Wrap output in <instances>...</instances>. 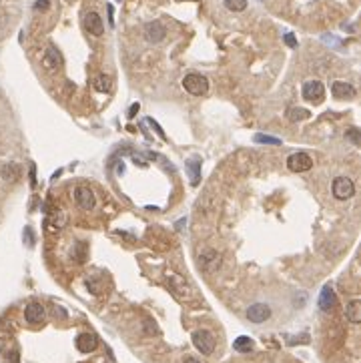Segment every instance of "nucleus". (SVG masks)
Listing matches in <instances>:
<instances>
[{"instance_id":"11","label":"nucleus","mask_w":361,"mask_h":363,"mask_svg":"<svg viewBox=\"0 0 361 363\" xmlns=\"http://www.w3.org/2000/svg\"><path fill=\"white\" fill-rule=\"evenodd\" d=\"M74 343H76V349L81 353H93L99 347V339H97L95 333H81Z\"/></svg>"},{"instance_id":"5","label":"nucleus","mask_w":361,"mask_h":363,"mask_svg":"<svg viewBox=\"0 0 361 363\" xmlns=\"http://www.w3.org/2000/svg\"><path fill=\"white\" fill-rule=\"evenodd\" d=\"M74 201H76V205L83 209V211L95 209V203H97L93 189H89L87 185H78V187L74 189Z\"/></svg>"},{"instance_id":"32","label":"nucleus","mask_w":361,"mask_h":363,"mask_svg":"<svg viewBox=\"0 0 361 363\" xmlns=\"http://www.w3.org/2000/svg\"><path fill=\"white\" fill-rule=\"evenodd\" d=\"M183 363H201V361H197L195 357H185V361Z\"/></svg>"},{"instance_id":"30","label":"nucleus","mask_w":361,"mask_h":363,"mask_svg":"<svg viewBox=\"0 0 361 363\" xmlns=\"http://www.w3.org/2000/svg\"><path fill=\"white\" fill-rule=\"evenodd\" d=\"M36 8H38V10H47V8H49V0H38V2H36Z\"/></svg>"},{"instance_id":"14","label":"nucleus","mask_w":361,"mask_h":363,"mask_svg":"<svg viewBox=\"0 0 361 363\" xmlns=\"http://www.w3.org/2000/svg\"><path fill=\"white\" fill-rule=\"evenodd\" d=\"M45 307L41 303H28L26 309H24V319L30 323V325H41L45 321Z\"/></svg>"},{"instance_id":"9","label":"nucleus","mask_w":361,"mask_h":363,"mask_svg":"<svg viewBox=\"0 0 361 363\" xmlns=\"http://www.w3.org/2000/svg\"><path fill=\"white\" fill-rule=\"evenodd\" d=\"M165 36H167V28H165V24H163V22L153 20V22H149V24L145 26V38H147L149 43L158 45V43H163V41H165Z\"/></svg>"},{"instance_id":"13","label":"nucleus","mask_w":361,"mask_h":363,"mask_svg":"<svg viewBox=\"0 0 361 363\" xmlns=\"http://www.w3.org/2000/svg\"><path fill=\"white\" fill-rule=\"evenodd\" d=\"M43 66H45L47 70H51V72L58 70V68L62 66V56H60V52H58L56 47H52L51 45V47L47 49L45 56H43Z\"/></svg>"},{"instance_id":"27","label":"nucleus","mask_w":361,"mask_h":363,"mask_svg":"<svg viewBox=\"0 0 361 363\" xmlns=\"http://www.w3.org/2000/svg\"><path fill=\"white\" fill-rule=\"evenodd\" d=\"M285 43H287L291 49H295V47H297V41H295V36H293L291 32H287V34H285Z\"/></svg>"},{"instance_id":"17","label":"nucleus","mask_w":361,"mask_h":363,"mask_svg":"<svg viewBox=\"0 0 361 363\" xmlns=\"http://www.w3.org/2000/svg\"><path fill=\"white\" fill-rule=\"evenodd\" d=\"M187 173L191 177V185L197 187L201 183V158H197V156L189 158L187 160Z\"/></svg>"},{"instance_id":"20","label":"nucleus","mask_w":361,"mask_h":363,"mask_svg":"<svg viewBox=\"0 0 361 363\" xmlns=\"http://www.w3.org/2000/svg\"><path fill=\"white\" fill-rule=\"evenodd\" d=\"M233 347H235V351H239V353H249V351L253 349V339L247 337V335H241V337H237V339L233 341Z\"/></svg>"},{"instance_id":"7","label":"nucleus","mask_w":361,"mask_h":363,"mask_svg":"<svg viewBox=\"0 0 361 363\" xmlns=\"http://www.w3.org/2000/svg\"><path fill=\"white\" fill-rule=\"evenodd\" d=\"M199 267L207 271V273H213L221 267V255L215 251V249H205L201 255H199Z\"/></svg>"},{"instance_id":"33","label":"nucleus","mask_w":361,"mask_h":363,"mask_svg":"<svg viewBox=\"0 0 361 363\" xmlns=\"http://www.w3.org/2000/svg\"><path fill=\"white\" fill-rule=\"evenodd\" d=\"M185 223H187V221H185V219H181V221H179V223H177V229H181V227H183V225H185Z\"/></svg>"},{"instance_id":"18","label":"nucleus","mask_w":361,"mask_h":363,"mask_svg":"<svg viewBox=\"0 0 361 363\" xmlns=\"http://www.w3.org/2000/svg\"><path fill=\"white\" fill-rule=\"evenodd\" d=\"M0 177H2L4 181H8V183H14V181H18V179H20V167H18V165H14V163H8V165H4V167H2Z\"/></svg>"},{"instance_id":"21","label":"nucleus","mask_w":361,"mask_h":363,"mask_svg":"<svg viewBox=\"0 0 361 363\" xmlns=\"http://www.w3.org/2000/svg\"><path fill=\"white\" fill-rule=\"evenodd\" d=\"M93 87H95V91H99V93H108L110 87H112V80H110V76H106V74H97V76L93 78Z\"/></svg>"},{"instance_id":"4","label":"nucleus","mask_w":361,"mask_h":363,"mask_svg":"<svg viewBox=\"0 0 361 363\" xmlns=\"http://www.w3.org/2000/svg\"><path fill=\"white\" fill-rule=\"evenodd\" d=\"M301 95H303L305 101H309L313 104H319L323 103V99H325V87H323L321 80H307L303 85Z\"/></svg>"},{"instance_id":"10","label":"nucleus","mask_w":361,"mask_h":363,"mask_svg":"<svg viewBox=\"0 0 361 363\" xmlns=\"http://www.w3.org/2000/svg\"><path fill=\"white\" fill-rule=\"evenodd\" d=\"M85 28L93 34V36H101L104 32V22L103 18L99 16V12H95V10H89L87 14H85Z\"/></svg>"},{"instance_id":"31","label":"nucleus","mask_w":361,"mask_h":363,"mask_svg":"<svg viewBox=\"0 0 361 363\" xmlns=\"http://www.w3.org/2000/svg\"><path fill=\"white\" fill-rule=\"evenodd\" d=\"M137 110H139V103H137V104H133V106H131V110H129V116H133V114H135Z\"/></svg>"},{"instance_id":"8","label":"nucleus","mask_w":361,"mask_h":363,"mask_svg":"<svg viewBox=\"0 0 361 363\" xmlns=\"http://www.w3.org/2000/svg\"><path fill=\"white\" fill-rule=\"evenodd\" d=\"M331 95L335 97V99H339V101H351V99H355V87L353 85H349V83H343V80H335L333 85H331Z\"/></svg>"},{"instance_id":"16","label":"nucleus","mask_w":361,"mask_h":363,"mask_svg":"<svg viewBox=\"0 0 361 363\" xmlns=\"http://www.w3.org/2000/svg\"><path fill=\"white\" fill-rule=\"evenodd\" d=\"M335 293H333V289H331V285H325L323 289H321V295H319V307H321V311H331L333 307H335Z\"/></svg>"},{"instance_id":"24","label":"nucleus","mask_w":361,"mask_h":363,"mask_svg":"<svg viewBox=\"0 0 361 363\" xmlns=\"http://www.w3.org/2000/svg\"><path fill=\"white\" fill-rule=\"evenodd\" d=\"M255 143L259 145H281V139H277V137H267V135H255Z\"/></svg>"},{"instance_id":"28","label":"nucleus","mask_w":361,"mask_h":363,"mask_svg":"<svg viewBox=\"0 0 361 363\" xmlns=\"http://www.w3.org/2000/svg\"><path fill=\"white\" fill-rule=\"evenodd\" d=\"M24 237H26L28 245H32V243H34V237H32V229H30V227H26V229H24Z\"/></svg>"},{"instance_id":"15","label":"nucleus","mask_w":361,"mask_h":363,"mask_svg":"<svg viewBox=\"0 0 361 363\" xmlns=\"http://www.w3.org/2000/svg\"><path fill=\"white\" fill-rule=\"evenodd\" d=\"M167 283H169V287H171V291L177 295V297H185V295H189L191 291H189V287H187V283L179 277V275H167Z\"/></svg>"},{"instance_id":"3","label":"nucleus","mask_w":361,"mask_h":363,"mask_svg":"<svg viewBox=\"0 0 361 363\" xmlns=\"http://www.w3.org/2000/svg\"><path fill=\"white\" fill-rule=\"evenodd\" d=\"M193 345L203 353V355H211L213 351H215V337H213V333L211 331H207V329H197L195 333H193Z\"/></svg>"},{"instance_id":"1","label":"nucleus","mask_w":361,"mask_h":363,"mask_svg":"<svg viewBox=\"0 0 361 363\" xmlns=\"http://www.w3.org/2000/svg\"><path fill=\"white\" fill-rule=\"evenodd\" d=\"M183 87H185V91H187L189 95H193V97H203V95H207V91H209V80H207V76H203V74L191 72V74H187V76L183 78Z\"/></svg>"},{"instance_id":"2","label":"nucleus","mask_w":361,"mask_h":363,"mask_svg":"<svg viewBox=\"0 0 361 363\" xmlns=\"http://www.w3.org/2000/svg\"><path fill=\"white\" fill-rule=\"evenodd\" d=\"M331 193L337 201H347L355 195V185L349 177H337L331 185Z\"/></svg>"},{"instance_id":"25","label":"nucleus","mask_w":361,"mask_h":363,"mask_svg":"<svg viewBox=\"0 0 361 363\" xmlns=\"http://www.w3.org/2000/svg\"><path fill=\"white\" fill-rule=\"evenodd\" d=\"M357 135H359V131H357V129H349V131H347V139H349V141H353L355 145H359V137H357Z\"/></svg>"},{"instance_id":"12","label":"nucleus","mask_w":361,"mask_h":363,"mask_svg":"<svg viewBox=\"0 0 361 363\" xmlns=\"http://www.w3.org/2000/svg\"><path fill=\"white\" fill-rule=\"evenodd\" d=\"M271 317V307L265 305V303H253L249 309H247V319L251 323H263Z\"/></svg>"},{"instance_id":"26","label":"nucleus","mask_w":361,"mask_h":363,"mask_svg":"<svg viewBox=\"0 0 361 363\" xmlns=\"http://www.w3.org/2000/svg\"><path fill=\"white\" fill-rule=\"evenodd\" d=\"M4 363H20L18 361V351H16V349H14V351H10V353L6 355V361Z\"/></svg>"},{"instance_id":"19","label":"nucleus","mask_w":361,"mask_h":363,"mask_svg":"<svg viewBox=\"0 0 361 363\" xmlns=\"http://www.w3.org/2000/svg\"><path fill=\"white\" fill-rule=\"evenodd\" d=\"M345 315L351 323H359L361 321V301L359 299H351L345 307Z\"/></svg>"},{"instance_id":"22","label":"nucleus","mask_w":361,"mask_h":363,"mask_svg":"<svg viewBox=\"0 0 361 363\" xmlns=\"http://www.w3.org/2000/svg\"><path fill=\"white\" fill-rule=\"evenodd\" d=\"M287 118L289 120H303V118H309V110L307 108H297V106H293V108H289L287 110Z\"/></svg>"},{"instance_id":"6","label":"nucleus","mask_w":361,"mask_h":363,"mask_svg":"<svg viewBox=\"0 0 361 363\" xmlns=\"http://www.w3.org/2000/svg\"><path fill=\"white\" fill-rule=\"evenodd\" d=\"M287 167L293 171V173H305L313 167V158L307 153L299 151V153H293L287 158Z\"/></svg>"},{"instance_id":"23","label":"nucleus","mask_w":361,"mask_h":363,"mask_svg":"<svg viewBox=\"0 0 361 363\" xmlns=\"http://www.w3.org/2000/svg\"><path fill=\"white\" fill-rule=\"evenodd\" d=\"M225 2V6L229 8V10H233V12H243L245 8H247V0H223Z\"/></svg>"},{"instance_id":"29","label":"nucleus","mask_w":361,"mask_h":363,"mask_svg":"<svg viewBox=\"0 0 361 363\" xmlns=\"http://www.w3.org/2000/svg\"><path fill=\"white\" fill-rule=\"evenodd\" d=\"M147 123H149L151 127H155V129H156V133L161 135V139H165V133H163V129H161V127L156 125V123H155V120H153V118H147Z\"/></svg>"}]
</instances>
